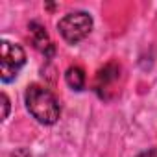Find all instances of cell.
I'll use <instances>...</instances> for the list:
<instances>
[{
	"instance_id": "obj_3",
	"label": "cell",
	"mask_w": 157,
	"mask_h": 157,
	"mask_svg": "<svg viewBox=\"0 0 157 157\" xmlns=\"http://www.w3.org/2000/svg\"><path fill=\"white\" fill-rule=\"evenodd\" d=\"M24 63H26V54L22 46L13 44L10 41H2V44H0V78H2V82L8 83L13 78H17Z\"/></svg>"
},
{
	"instance_id": "obj_1",
	"label": "cell",
	"mask_w": 157,
	"mask_h": 157,
	"mask_svg": "<svg viewBox=\"0 0 157 157\" xmlns=\"http://www.w3.org/2000/svg\"><path fill=\"white\" fill-rule=\"evenodd\" d=\"M24 102H26V107L32 113V117L41 124H46V126L56 124L59 115H61V107H59L57 98L46 87H41L35 83L30 85L26 89Z\"/></svg>"
},
{
	"instance_id": "obj_5",
	"label": "cell",
	"mask_w": 157,
	"mask_h": 157,
	"mask_svg": "<svg viewBox=\"0 0 157 157\" xmlns=\"http://www.w3.org/2000/svg\"><path fill=\"white\" fill-rule=\"evenodd\" d=\"M30 32H32V37H33V44L35 48H39L44 56H52L54 54V44L46 33V30L39 24V22H30Z\"/></svg>"
},
{
	"instance_id": "obj_7",
	"label": "cell",
	"mask_w": 157,
	"mask_h": 157,
	"mask_svg": "<svg viewBox=\"0 0 157 157\" xmlns=\"http://www.w3.org/2000/svg\"><path fill=\"white\" fill-rule=\"evenodd\" d=\"M137 157H157V148H150V150H144V151H140Z\"/></svg>"
},
{
	"instance_id": "obj_8",
	"label": "cell",
	"mask_w": 157,
	"mask_h": 157,
	"mask_svg": "<svg viewBox=\"0 0 157 157\" xmlns=\"http://www.w3.org/2000/svg\"><path fill=\"white\" fill-rule=\"evenodd\" d=\"M2 105H4V115H2V118H8V113H10V100H8L6 94H2Z\"/></svg>"
},
{
	"instance_id": "obj_2",
	"label": "cell",
	"mask_w": 157,
	"mask_h": 157,
	"mask_svg": "<svg viewBox=\"0 0 157 157\" xmlns=\"http://www.w3.org/2000/svg\"><path fill=\"white\" fill-rule=\"evenodd\" d=\"M57 30L63 35V39L70 44H76L83 41L91 30H93V17L87 11H72L67 13L59 22H57Z\"/></svg>"
},
{
	"instance_id": "obj_6",
	"label": "cell",
	"mask_w": 157,
	"mask_h": 157,
	"mask_svg": "<svg viewBox=\"0 0 157 157\" xmlns=\"http://www.w3.org/2000/svg\"><path fill=\"white\" fill-rule=\"evenodd\" d=\"M65 82L72 91H83L85 87V72L82 67H68L65 72Z\"/></svg>"
},
{
	"instance_id": "obj_4",
	"label": "cell",
	"mask_w": 157,
	"mask_h": 157,
	"mask_svg": "<svg viewBox=\"0 0 157 157\" xmlns=\"http://www.w3.org/2000/svg\"><path fill=\"white\" fill-rule=\"evenodd\" d=\"M120 82V65L117 63H107L104 68L98 70L96 74V82H94V89L98 93L100 98L109 100L113 94H117V85Z\"/></svg>"
}]
</instances>
